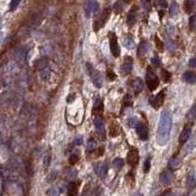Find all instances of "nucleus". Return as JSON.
Segmentation results:
<instances>
[{
	"label": "nucleus",
	"mask_w": 196,
	"mask_h": 196,
	"mask_svg": "<svg viewBox=\"0 0 196 196\" xmlns=\"http://www.w3.org/2000/svg\"><path fill=\"white\" fill-rule=\"evenodd\" d=\"M172 114L169 110H164L159 118L158 130H157V143L164 146L169 140L170 131H172Z\"/></svg>",
	"instance_id": "f257e3e1"
},
{
	"label": "nucleus",
	"mask_w": 196,
	"mask_h": 196,
	"mask_svg": "<svg viewBox=\"0 0 196 196\" xmlns=\"http://www.w3.org/2000/svg\"><path fill=\"white\" fill-rule=\"evenodd\" d=\"M146 83H147V86H148V89H149L150 91H155L159 85L158 77H157V75H156L155 72L152 71L151 68H147Z\"/></svg>",
	"instance_id": "f03ea898"
},
{
	"label": "nucleus",
	"mask_w": 196,
	"mask_h": 196,
	"mask_svg": "<svg viewBox=\"0 0 196 196\" xmlns=\"http://www.w3.org/2000/svg\"><path fill=\"white\" fill-rule=\"evenodd\" d=\"M88 68H89V74H90L91 81H92L93 85L97 89H101L103 85V79H102L101 73H100L99 71L94 70L93 66L90 64H88Z\"/></svg>",
	"instance_id": "7ed1b4c3"
},
{
	"label": "nucleus",
	"mask_w": 196,
	"mask_h": 196,
	"mask_svg": "<svg viewBox=\"0 0 196 196\" xmlns=\"http://www.w3.org/2000/svg\"><path fill=\"white\" fill-rule=\"evenodd\" d=\"M127 163L131 168L137 167L138 163H139V151L137 148H131L129 150L128 156H127Z\"/></svg>",
	"instance_id": "20e7f679"
},
{
	"label": "nucleus",
	"mask_w": 196,
	"mask_h": 196,
	"mask_svg": "<svg viewBox=\"0 0 196 196\" xmlns=\"http://www.w3.org/2000/svg\"><path fill=\"white\" fill-rule=\"evenodd\" d=\"M164 99H165L164 91H160L158 94H156V95H151V97L149 98L150 106H151L154 109H159L161 104H163V102H164Z\"/></svg>",
	"instance_id": "39448f33"
},
{
	"label": "nucleus",
	"mask_w": 196,
	"mask_h": 196,
	"mask_svg": "<svg viewBox=\"0 0 196 196\" xmlns=\"http://www.w3.org/2000/svg\"><path fill=\"white\" fill-rule=\"evenodd\" d=\"M136 131H137V135L138 137L140 138L142 141H146L147 139H148V127H147L146 123L143 122H138L137 124H136Z\"/></svg>",
	"instance_id": "423d86ee"
},
{
	"label": "nucleus",
	"mask_w": 196,
	"mask_h": 196,
	"mask_svg": "<svg viewBox=\"0 0 196 196\" xmlns=\"http://www.w3.org/2000/svg\"><path fill=\"white\" fill-rule=\"evenodd\" d=\"M98 7H99V3H98L97 0H88V2L85 3L84 7V12L86 17H91L94 12L98 10Z\"/></svg>",
	"instance_id": "0eeeda50"
},
{
	"label": "nucleus",
	"mask_w": 196,
	"mask_h": 196,
	"mask_svg": "<svg viewBox=\"0 0 196 196\" xmlns=\"http://www.w3.org/2000/svg\"><path fill=\"white\" fill-rule=\"evenodd\" d=\"M94 127H95V130L99 133V136L102 139H104V135H106V123H104V120L103 118L98 117L94 119Z\"/></svg>",
	"instance_id": "6e6552de"
},
{
	"label": "nucleus",
	"mask_w": 196,
	"mask_h": 196,
	"mask_svg": "<svg viewBox=\"0 0 196 196\" xmlns=\"http://www.w3.org/2000/svg\"><path fill=\"white\" fill-rule=\"evenodd\" d=\"M94 172L99 177L104 178L107 173H108V166H107L106 163H97L94 165Z\"/></svg>",
	"instance_id": "1a4fd4ad"
},
{
	"label": "nucleus",
	"mask_w": 196,
	"mask_h": 196,
	"mask_svg": "<svg viewBox=\"0 0 196 196\" xmlns=\"http://www.w3.org/2000/svg\"><path fill=\"white\" fill-rule=\"evenodd\" d=\"M110 50H111V53L114 57H118L120 55V47L118 44L117 37L114 34H111V39H110Z\"/></svg>",
	"instance_id": "9d476101"
},
{
	"label": "nucleus",
	"mask_w": 196,
	"mask_h": 196,
	"mask_svg": "<svg viewBox=\"0 0 196 196\" xmlns=\"http://www.w3.org/2000/svg\"><path fill=\"white\" fill-rule=\"evenodd\" d=\"M132 65H133V59L131 56H126L123 59V63L121 65V70L124 74H129L132 70Z\"/></svg>",
	"instance_id": "9b49d317"
},
{
	"label": "nucleus",
	"mask_w": 196,
	"mask_h": 196,
	"mask_svg": "<svg viewBox=\"0 0 196 196\" xmlns=\"http://www.w3.org/2000/svg\"><path fill=\"white\" fill-rule=\"evenodd\" d=\"M190 133H192V127L189 124L187 126H185L184 129H183V131L181 132V136H179V143H185L186 141L189 139L190 137Z\"/></svg>",
	"instance_id": "f8f14e48"
},
{
	"label": "nucleus",
	"mask_w": 196,
	"mask_h": 196,
	"mask_svg": "<svg viewBox=\"0 0 196 196\" xmlns=\"http://www.w3.org/2000/svg\"><path fill=\"white\" fill-rule=\"evenodd\" d=\"M159 179H160V181L163 183L164 185H168L172 183V181H173V174H172V172L168 169L164 170L163 173L160 174V177H159Z\"/></svg>",
	"instance_id": "ddd939ff"
},
{
	"label": "nucleus",
	"mask_w": 196,
	"mask_h": 196,
	"mask_svg": "<svg viewBox=\"0 0 196 196\" xmlns=\"http://www.w3.org/2000/svg\"><path fill=\"white\" fill-rule=\"evenodd\" d=\"M79 185L80 183H76V181L70 183V185H68V195L77 196V194H79Z\"/></svg>",
	"instance_id": "4468645a"
},
{
	"label": "nucleus",
	"mask_w": 196,
	"mask_h": 196,
	"mask_svg": "<svg viewBox=\"0 0 196 196\" xmlns=\"http://www.w3.org/2000/svg\"><path fill=\"white\" fill-rule=\"evenodd\" d=\"M109 15H110V10H109V9H106V10L103 11L102 16L100 17V19L97 21V23H95L98 25V26H95V29H99V28H101V27L104 26V24H106L107 19L109 18Z\"/></svg>",
	"instance_id": "2eb2a0df"
},
{
	"label": "nucleus",
	"mask_w": 196,
	"mask_h": 196,
	"mask_svg": "<svg viewBox=\"0 0 196 196\" xmlns=\"http://www.w3.org/2000/svg\"><path fill=\"white\" fill-rule=\"evenodd\" d=\"M149 47H150V45H149V43H148V41H142L140 44H139V47H138V55H139V56L146 55L147 52L149 50Z\"/></svg>",
	"instance_id": "dca6fc26"
},
{
	"label": "nucleus",
	"mask_w": 196,
	"mask_h": 196,
	"mask_svg": "<svg viewBox=\"0 0 196 196\" xmlns=\"http://www.w3.org/2000/svg\"><path fill=\"white\" fill-rule=\"evenodd\" d=\"M183 80H184L185 82L189 83V84H194L196 81V75L192 71H187V72H185L183 74Z\"/></svg>",
	"instance_id": "f3484780"
},
{
	"label": "nucleus",
	"mask_w": 196,
	"mask_h": 196,
	"mask_svg": "<svg viewBox=\"0 0 196 196\" xmlns=\"http://www.w3.org/2000/svg\"><path fill=\"white\" fill-rule=\"evenodd\" d=\"M137 20V10L135 8H132L130 11L128 12V16H127V23H128L129 26H132L133 24Z\"/></svg>",
	"instance_id": "a211bd4d"
},
{
	"label": "nucleus",
	"mask_w": 196,
	"mask_h": 196,
	"mask_svg": "<svg viewBox=\"0 0 196 196\" xmlns=\"http://www.w3.org/2000/svg\"><path fill=\"white\" fill-rule=\"evenodd\" d=\"M181 166V159L177 158V157H172L170 160L168 161V167H169L172 170L178 169Z\"/></svg>",
	"instance_id": "6ab92c4d"
},
{
	"label": "nucleus",
	"mask_w": 196,
	"mask_h": 196,
	"mask_svg": "<svg viewBox=\"0 0 196 196\" xmlns=\"http://www.w3.org/2000/svg\"><path fill=\"white\" fill-rule=\"evenodd\" d=\"M132 86H133V91H135V93L139 94L143 89V81L140 79V77H138V79H136L135 81H133Z\"/></svg>",
	"instance_id": "aec40b11"
},
{
	"label": "nucleus",
	"mask_w": 196,
	"mask_h": 196,
	"mask_svg": "<svg viewBox=\"0 0 196 196\" xmlns=\"http://www.w3.org/2000/svg\"><path fill=\"white\" fill-rule=\"evenodd\" d=\"M103 111V103L101 99H97L95 102H94V107H93V113L95 114H101Z\"/></svg>",
	"instance_id": "412c9836"
},
{
	"label": "nucleus",
	"mask_w": 196,
	"mask_h": 196,
	"mask_svg": "<svg viewBox=\"0 0 196 196\" xmlns=\"http://www.w3.org/2000/svg\"><path fill=\"white\" fill-rule=\"evenodd\" d=\"M47 64H48L47 59H41L36 62L35 66H36V68H38V70H43V68H47Z\"/></svg>",
	"instance_id": "4be33fe9"
},
{
	"label": "nucleus",
	"mask_w": 196,
	"mask_h": 196,
	"mask_svg": "<svg viewBox=\"0 0 196 196\" xmlns=\"http://www.w3.org/2000/svg\"><path fill=\"white\" fill-rule=\"evenodd\" d=\"M112 165H113V167L115 168V169H121L123 167V165H124V161H123L122 158H120V157H118V158H115L113 160V163H112Z\"/></svg>",
	"instance_id": "5701e85b"
},
{
	"label": "nucleus",
	"mask_w": 196,
	"mask_h": 196,
	"mask_svg": "<svg viewBox=\"0 0 196 196\" xmlns=\"http://www.w3.org/2000/svg\"><path fill=\"white\" fill-rule=\"evenodd\" d=\"M194 6H195L194 0H186V1H185V10H186V12H188V14L194 10Z\"/></svg>",
	"instance_id": "b1692460"
},
{
	"label": "nucleus",
	"mask_w": 196,
	"mask_h": 196,
	"mask_svg": "<svg viewBox=\"0 0 196 196\" xmlns=\"http://www.w3.org/2000/svg\"><path fill=\"white\" fill-rule=\"evenodd\" d=\"M195 117H196V106L193 104V106H192V109H190V111L188 112V114H187V119L189 121H192V122H194Z\"/></svg>",
	"instance_id": "393cba45"
},
{
	"label": "nucleus",
	"mask_w": 196,
	"mask_h": 196,
	"mask_svg": "<svg viewBox=\"0 0 196 196\" xmlns=\"http://www.w3.org/2000/svg\"><path fill=\"white\" fill-rule=\"evenodd\" d=\"M178 9H179V7H178V3L177 2H172V5H170V7H169V12H170V15L172 16H175V15H177V12H178Z\"/></svg>",
	"instance_id": "a878e982"
},
{
	"label": "nucleus",
	"mask_w": 196,
	"mask_h": 196,
	"mask_svg": "<svg viewBox=\"0 0 196 196\" xmlns=\"http://www.w3.org/2000/svg\"><path fill=\"white\" fill-rule=\"evenodd\" d=\"M50 75V70L48 68H43V70H41V77L44 80V81L48 80Z\"/></svg>",
	"instance_id": "bb28decb"
},
{
	"label": "nucleus",
	"mask_w": 196,
	"mask_h": 196,
	"mask_svg": "<svg viewBox=\"0 0 196 196\" xmlns=\"http://www.w3.org/2000/svg\"><path fill=\"white\" fill-rule=\"evenodd\" d=\"M188 26H189V29L192 32L195 30V26H196V16L195 15H192L189 18V21H188Z\"/></svg>",
	"instance_id": "cd10ccee"
},
{
	"label": "nucleus",
	"mask_w": 196,
	"mask_h": 196,
	"mask_svg": "<svg viewBox=\"0 0 196 196\" xmlns=\"http://www.w3.org/2000/svg\"><path fill=\"white\" fill-rule=\"evenodd\" d=\"M66 175H68V179H74L77 176V172H76L74 168H68L66 170Z\"/></svg>",
	"instance_id": "c85d7f7f"
},
{
	"label": "nucleus",
	"mask_w": 196,
	"mask_h": 196,
	"mask_svg": "<svg viewBox=\"0 0 196 196\" xmlns=\"http://www.w3.org/2000/svg\"><path fill=\"white\" fill-rule=\"evenodd\" d=\"M123 45L127 47V48H132L135 43H133V39L131 37H127L124 38V41H123Z\"/></svg>",
	"instance_id": "c756f323"
},
{
	"label": "nucleus",
	"mask_w": 196,
	"mask_h": 196,
	"mask_svg": "<svg viewBox=\"0 0 196 196\" xmlns=\"http://www.w3.org/2000/svg\"><path fill=\"white\" fill-rule=\"evenodd\" d=\"M68 161H70V165H75L77 161H79V155L76 154V152H73L72 155L70 156V158H68Z\"/></svg>",
	"instance_id": "7c9ffc66"
},
{
	"label": "nucleus",
	"mask_w": 196,
	"mask_h": 196,
	"mask_svg": "<svg viewBox=\"0 0 196 196\" xmlns=\"http://www.w3.org/2000/svg\"><path fill=\"white\" fill-rule=\"evenodd\" d=\"M20 1H21V0H11L10 6H9V10H10V11H15L16 9L18 8V6H19Z\"/></svg>",
	"instance_id": "2f4dec72"
},
{
	"label": "nucleus",
	"mask_w": 196,
	"mask_h": 196,
	"mask_svg": "<svg viewBox=\"0 0 196 196\" xmlns=\"http://www.w3.org/2000/svg\"><path fill=\"white\" fill-rule=\"evenodd\" d=\"M109 135L111 136V137H117L118 135H119V128H118L115 124H113V126L110 128V131H109Z\"/></svg>",
	"instance_id": "473e14b6"
},
{
	"label": "nucleus",
	"mask_w": 196,
	"mask_h": 196,
	"mask_svg": "<svg viewBox=\"0 0 196 196\" xmlns=\"http://www.w3.org/2000/svg\"><path fill=\"white\" fill-rule=\"evenodd\" d=\"M59 194H61V192H59V189L57 187L50 188L47 192V196H59Z\"/></svg>",
	"instance_id": "72a5a7b5"
},
{
	"label": "nucleus",
	"mask_w": 196,
	"mask_h": 196,
	"mask_svg": "<svg viewBox=\"0 0 196 196\" xmlns=\"http://www.w3.org/2000/svg\"><path fill=\"white\" fill-rule=\"evenodd\" d=\"M161 75H163V81L164 82H168L170 80V77H172V74L166 70H161Z\"/></svg>",
	"instance_id": "f704fd0d"
},
{
	"label": "nucleus",
	"mask_w": 196,
	"mask_h": 196,
	"mask_svg": "<svg viewBox=\"0 0 196 196\" xmlns=\"http://www.w3.org/2000/svg\"><path fill=\"white\" fill-rule=\"evenodd\" d=\"M166 29H167V34L169 36H173L174 34H175V27H174L173 24H170V23L167 24Z\"/></svg>",
	"instance_id": "c9c22d12"
},
{
	"label": "nucleus",
	"mask_w": 196,
	"mask_h": 196,
	"mask_svg": "<svg viewBox=\"0 0 196 196\" xmlns=\"http://www.w3.org/2000/svg\"><path fill=\"white\" fill-rule=\"evenodd\" d=\"M151 158L150 157H148V158L146 159V161H145V164H143V172L145 173H148L150 170V165H151Z\"/></svg>",
	"instance_id": "e433bc0d"
},
{
	"label": "nucleus",
	"mask_w": 196,
	"mask_h": 196,
	"mask_svg": "<svg viewBox=\"0 0 196 196\" xmlns=\"http://www.w3.org/2000/svg\"><path fill=\"white\" fill-rule=\"evenodd\" d=\"M123 9V2L122 1H117L115 5H114V10L115 12H121Z\"/></svg>",
	"instance_id": "4c0bfd02"
},
{
	"label": "nucleus",
	"mask_w": 196,
	"mask_h": 196,
	"mask_svg": "<svg viewBox=\"0 0 196 196\" xmlns=\"http://www.w3.org/2000/svg\"><path fill=\"white\" fill-rule=\"evenodd\" d=\"M94 148H95V141L93 139H90L88 142V146H86V150L88 151H92V150H94Z\"/></svg>",
	"instance_id": "58836bf2"
},
{
	"label": "nucleus",
	"mask_w": 196,
	"mask_h": 196,
	"mask_svg": "<svg viewBox=\"0 0 196 196\" xmlns=\"http://www.w3.org/2000/svg\"><path fill=\"white\" fill-rule=\"evenodd\" d=\"M194 185H195V177H194V175L188 176L187 186H188V187H194Z\"/></svg>",
	"instance_id": "ea45409f"
},
{
	"label": "nucleus",
	"mask_w": 196,
	"mask_h": 196,
	"mask_svg": "<svg viewBox=\"0 0 196 196\" xmlns=\"http://www.w3.org/2000/svg\"><path fill=\"white\" fill-rule=\"evenodd\" d=\"M151 64L154 65V66H159V64H160V61H159V57L158 56H152L151 57Z\"/></svg>",
	"instance_id": "a19ab883"
},
{
	"label": "nucleus",
	"mask_w": 196,
	"mask_h": 196,
	"mask_svg": "<svg viewBox=\"0 0 196 196\" xmlns=\"http://www.w3.org/2000/svg\"><path fill=\"white\" fill-rule=\"evenodd\" d=\"M50 154H47V155L44 157V167L45 168H47V167L50 166Z\"/></svg>",
	"instance_id": "79ce46f5"
},
{
	"label": "nucleus",
	"mask_w": 196,
	"mask_h": 196,
	"mask_svg": "<svg viewBox=\"0 0 196 196\" xmlns=\"http://www.w3.org/2000/svg\"><path fill=\"white\" fill-rule=\"evenodd\" d=\"M83 142V137L82 136H77V137L74 139L73 143L75 145V146H79V145H81V143Z\"/></svg>",
	"instance_id": "37998d69"
},
{
	"label": "nucleus",
	"mask_w": 196,
	"mask_h": 196,
	"mask_svg": "<svg viewBox=\"0 0 196 196\" xmlns=\"http://www.w3.org/2000/svg\"><path fill=\"white\" fill-rule=\"evenodd\" d=\"M142 8L145 9V10H149L150 9L149 0H142Z\"/></svg>",
	"instance_id": "c03bdc74"
},
{
	"label": "nucleus",
	"mask_w": 196,
	"mask_h": 196,
	"mask_svg": "<svg viewBox=\"0 0 196 196\" xmlns=\"http://www.w3.org/2000/svg\"><path fill=\"white\" fill-rule=\"evenodd\" d=\"M167 48L169 50H174L176 48V44L174 43V41H167Z\"/></svg>",
	"instance_id": "a18cd8bd"
},
{
	"label": "nucleus",
	"mask_w": 196,
	"mask_h": 196,
	"mask_svg": "<svg viewBox=\"0 0 196 196\" xmlns=\"http://www.w3.org/2000/svg\"><path fill=\"white\" fill-rule=\"evenodd\" d=\"M137 123H138V121L136 118H130V119H129V126L130 127H133V128H135Z\"/></svg>",
	"instance_id": "49530a36"
},
{
	"label": "nucleus",
	"mask_w": 196,
	"mask_h": 196,
	"mask_svg": "<svg viewBox=\"0 0 196 196\" xmlns=\"http://www.w3.org/2000/svg\"><path fill=\"white\" fill-rule=\"evenodd\" d=\"M156 45H157V47H158V50H163V48H164L163 41H161L158 37H156Z\"/></svg>",
	"instance_id": "de8ad7c7"
},
{
	"label": "nucleus",
	"mask_w": 196,
	"mask_h": 196,
	"mask_svg": "<svg viewBox=\"0 0 196 196\" xmlns=\"http://www.w3.org/2000/svg\"><path fill=\"white\" fill-rule=\"evenodd\" d=\"M188 65H189L192 68H195V66H196V59H195V57H193V59H189V62H188Z\"/></svg>",
	"instance_id": "09e8293b"
},
{
	"label": "nucleus",
	"mask_w": 196,
	"mask_h": 196,
	"mask_svg": "<svg viewBox=\"0 0 196 196\" xmlns=\"http://www.w3.org/2000/svg\"><path fill=\"white\" fill-rule=\"evenodd\" d=\"M124 102L128 103L127 106H131V104H132V100H131V98H130V95H129V94H127V97L124 98Z\"/></svg>",
	"instance_id": "8fccbe9b"
},
{
	"label": "nucleus",
	"mask_w": 196,
	"mask_h": 196,
	"mask_svg": "<svg viewBox=\"0 0 196 196\" xmlns=\"http://www.w3.org/2000/svg\"><path fill=\"white\" fill-rule=\"evenodd\" d=\"M160 196H172V189H166V190H164L163 193L160 194Z\"/></svg>",
	"instance_id": "3c124183"
},
{
	"label": "nucleus",
	"mask_w": 196,
	"mask_h": 196,
	"mask_svg": "<svg viewBox=\"0 0 196 196\" xmlns=\"http://www.w3.org/2000/svg\"><path fill=\"white\" fill-rule=\"evenodd\" d=\"M74 100H75V94H70V97L68 98V102H72V101H74Z\"/></svg>",
	"instance_id": "603ef678"
},
{
	"label": "nucleus",
	"mask_w": 196,
	"mask_h": 196,
	"mask_svg": "<svg viewBox=\"0 0 196 196\" xmlns=\"http://www.w3.org/2000/svg\"><path fill=\"white\" fill-rule=\"evenodd\" d=\"M158 5L160 7H163V8H164L165 6H166V1H165V0H159L158 1Z\"/></svg>",
	"instance_id": "864d4df0"
},
{
	"label": "nucleus",
	"mask_w": 196,
	"mask_h": 196,
	"mask_svg": "<svg viewBox=\"0 0 196 196\" xmlns=\"http://www.w3.org/2000/svg\"><path fill=\"white\" fill-rule=\"evenodd\" d=\"M108 76H110V80H114V77H115V75L113 73H111V72L110 73L108 72Z\"/></svg>",
	"instance_id": "5fc2aeb1"
},
{
	"label": "nucleus",
	"mask_w": 196,
	"mask_h": 196,
	"mask_svg": "<svg viewBox=\"0 0 196 196\" xmlns=\"http://www.w3.org/2000/svg\"><path fill=\"white\" fill-rule=\"evenodd\" d=\"M133 196H143V195H142V194H141V193H136Z\"/></svg>",
	"instance_id": "6e6d98bb"
}]
</instances>
